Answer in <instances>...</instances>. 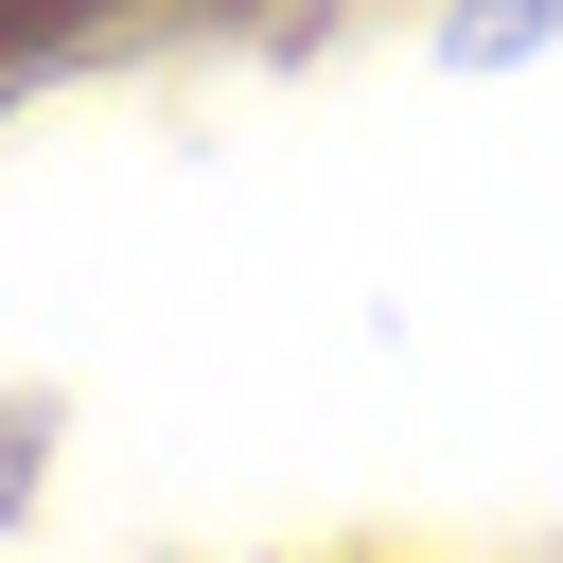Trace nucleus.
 I'll return each mask as SVG.
<instances>
[{
    "label": "nucleus",
    "instance_id": "f257e3e1",
    "mask_svg": "<svg viewBox=\"0 0 563 563\" xmlns=\"http://www.w3.org/2000/svg\"><path fill=\"white\" fill-rule=\"evenodd\" d=\"M545 18H563V0H475L457 35H475V53H510V35H545Z\"/></svg>",
    "mask_w": 563,
    "mask_h": 563
}]
</instances>
